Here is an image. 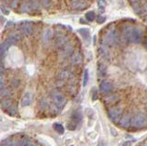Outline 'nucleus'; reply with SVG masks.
I'll return each instance as SVG.
<instances>
[{
    "label": "nucleus",
    "mask_w": 147,
    "mask_h": 146,
    "mask_svg": "<svg viewBox=\"0 0 147 146\" xmlns=\"http://www.w3.org/2000/svg\"><path fill=\"white\" fill-rule=\"evenodd\" d=\"M8 84H9V87L12 88L13 90H17L21 87L22 80L18 76H13L9 79Z\"/></svg>",
    "instance_id": "nucleus-11"
},
{
    "label": "nucleus",
    "mask_w": 147,
    "mask_h": 146,
    "mask_svg": "<svg viewBox=\"0 0 147 146\" xmlns=\"http://www.w3.org/2000/svg\"><path fill=\"white\" fill-rule=\"evenodd\" d=\"M144 47H145V49L147 50V40H146V42H144Z\"/></svg>",
    "instance_id": "nucleus-49"
},
{
    "label": "nucleus",
    "mask_w": 147,
    "mask_h": 146,
    "mask_svg": "<svg viewBox=\"0 0 147 146\" xmlns=\"http://www.w3.org/2000/svg\"><path fill=\"white\" fill-rule=\"evenodd\" d=\"M7 115L11 117H18V101H15L11 107H9L7 110H5Z\"/></svg>",
    "instance_id": "nucleus-22"
},
{
    "label": "nucleus",
    "mask_w": 147,
    "mask_h": 146,
    "mask_svg": "<svg viewBox=\"0 0 147 146\" xmlns=\"http://www.w3.org/2000/svg\"><path fill=\"white\" fill-rule=\"evenodd\" d=\"M67 91H68V93L70 95L75 96L76 94V89L75 85H69L67 86Z\"/></svg>",
    "instance_id": "nucleus-33"
},
{
    "label": "nucleus",
    "mask_w": 147,
    "mask_h": 146,
    "mask_svg": "<svg viewBox=\"0 0 147 146\" xmlns=\"http://www.w3.org/2000/svg\"><path fill=\"white\" fill-rule=\"evenodd\" d=\"M105 20H106V17L103 16H98L96 17V22H98V23H103Z\"/></svg>",
    "instance_id": "nucleus-42"
},
{
    "label": "nucleus",
    "mask_w": 147,
    "mask_h": 146,
    "mask_svg": "<svg viewBox=\"0 0 147 146\" xmlns=\"http://www.w3.org/2000/svg\"><path fill=\"white\" fill-rule=\"evenodd\" d=\"M82 118H83L82 113L80 111H78V110L74 111L73 114L71 115V121H73L74 123H76V125H78L79 123H81Z\"/></svg>",
    "instance_id": "nucleus-23"
},
{
    "label": "nucleus",
    "mask_w": 147,
    "mask_h": 146,
    "mask_svg": "<svg viewBox=\"0 0 147 146\" xmlns=\"http://www.w3.org/2000/svg\"><path fill=\"white\" fill-rule=\"evenodd\" d=\"M11 25H13L12 22H7V26H6V28H7L8 26H11Z\"/></svg>",
    "instance_id": "nucleus-48"
},
{
    "label": "nucleus",
    "mask_w": 147,
    "mask_h": 146,
    "mask_svg": "<svg viewBox=\"0 0 147 146\" xmlns=\"http://www.w3.org/2000/svg\"><path fill=\"white\" fill-rule=\"evenodd\" d=\"M31 103H32V94L30 91H27V92L24 93L21 98V104L23 107H29Z\"/></svg>",
    "instance_id": "nucleus-20"
},
{
    "label": "nucleus",
    "mask_w": 147,
    "mask_h": 146,
    "mask_svg": "<svg viewBox=\"0 0 147 146\" xmlns=\"http://www.w3.org/2000/svg\"><path fill=\"white\" fill-rule=\"evenodd\" d=\"M96 98H98V91L94 87L92 90V100H96Z\"/></svg>",
    "instance_id": "nucleus-39"
},
{
    "label": "nucleus",
    "mask_w": 147,
    "mask_h": 146,
    "mask_svg": "<svg viewBox=\"0 0 147 146\" xmlns=\"http://www.w3.org/2000/svg\"><path fill=\"white\" fill-rule=\"evenodd\" d=\"M7 86L6 85V81H0V91H1L3 88H5Z\"/></svg>",
    "instance_id": "nucleus-44"
},
{
    "label": "nucleus",
    "mask_w": 147,
    "mask_h": 146,
    "mask_svg": "<svg viewBox=\"0 0 147 146\" xmlns=\"http://www.w3.org/2000/svg\"><path fill=\"white\" fill-rule=\"evenodd\" d=\"M129 1L131 2V4L133 6V7H139L138 5H139V2L140 0H129Z\"/></svg>",
    "instance_id": "nucleus-41"
},
{
    "label": "nucleus",
    "mask_w": 147,
    "mask_h": 146,
    "mask_svg": "<svg viewBox=\"0 0 147 146\" xmlns=\"http://www.w3.org/2000/svg\"><path fill=\"white\" fill-rule=\"evenodd\" d=\"M76 126L77 125L76 124V123H74L73 121H69L67 123V129L69 131H75L76 129Z\"/></svg>",
    "instance_id": "nucleus-37"
},
{
    "label": "nucleus",
    "mask_w": 147,
    "mask_h": 146,
    "mask_svg": "<svg viewBox=\"0 0 147 146\" xmlns=\"http://www.w3.org/2000/svg\"><path fill=\"white\" fill-rule=\"evenodd\" d=\"M147 124V118L144 113H138L131 118V126L135 129H141Z\"/></svg>",
    "instance_id": "nucleus-4"
},
{
    "label": "nucleus",
    "mask_w": 147,
    "mask_h": 146,
    "mask_svg": "<svg viewBox=\"0 0 147 146\" xmlns=\"http://www.w3.org/2000/svg\"><path fill=\"white\" fill-rule=\"evenodd\" d=\"M50 98L52 100V103L58 108L59 111H61L65 107L67 103V99L65 96L63 95L59 89H52L50 91Z\"/></svg>",
    "instance_id": "nucleus-2"
},
{
    "label": "nucleus",
    "mask_w": 147,
    "mask_h": 146,
    "mask_svg": "<svg viewBox=\"0 0 147 146\" xmlns=\"http://www.w3.org/2000/svg\"><path fill=\"white\" fill-rule=\"evenodd\" d=\"M99 52L101 54V56H102L103 58L105 59H109L110 58V55H109V50L107 48V46L106 45H102L100 48H99Z\"/></svg>",
    "instance_id": "nucleus-25"
},
{
    "label": "nucleus",
    "mask_w": 147,
    "mask_h": 146,
    "mask_svg": "<svg viewBox=\"0 0 147 146\" xmlns=\"http://www.w3.org/2000/svg\"><path fill=\"white\" fill-rule=\"evenodd\" d=\"M53 38V32H52V30L51 29H47L45 31H44V33L42 35V42L43 43H49L50 42V40H52Z\"/></svg>",
    "instance_id": "nucleus-24"
},
{
    "label": "nucleus",
    "mask_w": 147,
    "mask_h": 146,
    "mask_svg": "<svg viewBox=\"0 0 147 146\" xmlns=\"http://www.w3.org/2000/svg\"><path fill=\"white\" fill-rule=\"evenodd\" d=\"M141 146H147V143H144V144H142V145H141Z\"/></svg>",
    "instance_id": "nucleus-50"
},
{
    "label": "nucleus",
    "mask_w": 147,
    "mask_h": 146,
    "mask_svg": "<svg viewBox=\"0 0 147 146\" xmlns=\"http://www.w3.org/2000/svg\"><path fill=\"white\" fill-rule=\"evenodd\" d=\"M99 89H100V92L104 94V95H108L110 94L112 92L113 90V85L111 82H109L108 80H105L102 81L99 85Z\"/></svg>",
    "instance_id": "nucleus-8"
},
{
    "label": "nucleus",
    "mask_w": 147,
    "mask_h": 146,
    "mask_svg": "<svg viewBox=\"0 0 147 146\" xmlns=\"http://www.w3.org/2000/svg\"><path fill=\"white\" fill-rule=\"evenodd\" d=\"M123 37L128 42L140 43L142 39V32L138 27L127 25L123 29Z\"/></svg>",
    "instance_id": "nucleus-1"
},
{
    "label": "nucleus",
    "mask_w": 147,
    "mask_h": 146,
    "mask_svg": "<svg viewBox=\"0 0 147 146\" xmlns=\"http://www.w3.org/2000/svg\"><path fill=\"white\" fill-rule=\"evenodd\" d=\"M131 117L128 114H125V115H122L121 118L119 120V121L118 122L119 127L123 128V129H128L129 127L131 126Z\"/></svg>",
    "instance_id": "nucleus-12"
},
{
    "label": "nucleus",
    "mask_w": 147,
    "mask_h": 146,
    "mask_svg": "<svg viewBox=\"0 0 147 146\" xmlns=\"http://www.w3.org/2000/svg\"><path fill=\"white\" fill-rule=\"evenodd\" d=\"M54 86L56 88H63L65 86V82L62 80H56L54 82Z\"/></svg>",
    "instance_id": "nucleus-31"
},
{
    "label": "nucleus",
    "mask_w": 147,
    "mask_h": 146,
    "mask_svg": "<svg viewBox=\"0 0 147 146\" xmlns=\"http://www.w3.org/2000/svg\"><path fill=\"white\" fill-rule=\"evenodd\" d=\"M78 33H79L83 38L85 40H89V37H90V33H89V30L87 29H80L78 30Z\"/></svg>",
    "instance_id": "nucleus-28"
},
{
    "label": "nucleus",
    "mask_w": 147,
    "mask_h": 146,
    "mask_svg": "<svg viewBox=\"0 0 147 146\" xmlns=\"http://www.w3.org/2000/svg\"><path fill=\"white\" fill-rule=\"evenodd\" d=\"M15 102V100L13 98H0V108H2L3 110H7V109L11 107Z\"/></svg>",
    "instance_id": "nucleus-18"
},
{
    "label": "nucleus",
    "mask_w": 147,
    "mask_h": 146,
    "mask_svg": "<svg viewBox=\"0 0 147 146\" xmlns=\"http://www.w3.org/2000/svg\"><path fill=\"white\" fill-rule=\"evenodd\" d=\"M7 146H16L15 143H14L13 141L9 140V141H7Z\"/></svg>",
    "instance_id": "nucleus-45"
},
{
    "label": "nucleus",
    "mask_w": 147,
    "mask_h": 146,
    "mask_svg": "<svg viewBox=\"0 0 147 146\" xmlns=\"http://www.w3.org/2000/svg\"><path fill=\"white\" fill-rule=\"evenodd\" d=\"M68 42H69V39L65 35L63 36V37H59V38L54 39V45H55V47L59 50H62Z\"/></svg>",
    "instance_id": "nucleus-13"
},
{
    "label": "nucleus",
    "mask_w": 147,
    "mask_h": 146,
    "mask_svg": "<svg viewBox=\"0 0 147 146\" xmlns=\"http://www.w3.org/2000/svg\"><path fill=\"white\" fill-rule=\"evenodd\" d=\"M0 8H1V11L3 14L5 15H8L9 14V10H7L6 7H5V6H0Z\"/></svg>",
    "instance_id": "nucleus-43"
},
{
    "label": "nucleus",
    "mask_w": 147,
    "mask_h": 146,
    "mask_svg": "<svg viewBox=\"0 0 147 146\" xmlns=\"http://www.w3.org/2000/svg\"><path fill=\"white\" fill-rule=\"evenodd\" d=\"M17 1H18V0H17Z\"/></svg>",
    "instance_id": "nucleus-52"
},
{
    "label": "nucleus",
    "mask_w": 147,
    "mask_h": 146,
    "mask_svg": "<svg viewBox=\"0 0 147 146\" xmlns=\"http://www.w3.org/2000/svg\"><path fill=\"white\" fill-rule=\"evenodd\" d=\"M40 5L44 8H49L52 5V0H40Z\"/></svg>",
    "instance_id": "nucleus-32"
},
{
    "label": "nucleus",
    "mask_w": 147,
    "mask_h": 146,
    "mask_svg": "<svg viewBox=\"0 0 147 146\" xmlns=\"http://www.w3.org/2000/svg\"><path fill=\"white\" fill-rule=\"evenodd\" d=\"M69 61H70L71 65H80L83 63V55L82 53L79 52H75L72 55L69 57Z\"/></svg>",
    "instance_id": "nucleus-10"
},
{
    "label": "nucleus",
    "mask_w": 147,
    "mask_h": 146,
    "mask_svg": "<svg viewBox=\"0 0 147 146\" xmlns=\"http://www.w3.org/2000/svg\"><path fill=\"white\" fill-rule=\"evenodd\" d=\"M106 72H107V67L102 63H98V73L100 76H103L106 75Z\"/></svg>",
    "instance_id": "nucleus-27"
},
{
    "label": "nucleus",
    "mask_w": 147,
    "mask_h": 146,
    "mask_svg": "<svg viewBox=\"0 0 147 146\" xmlns=\"http://www.w3.org/2000/svg\"><path fill=\"white\" fill-rule=\"evenodd\" d=\"M22 37L23 36L18 31H12V32H9L7 34V37L6 40H7L11 43V45H17L22 40Z\"/></svg>",
    "instance_id": "nucleus-7"
},
{
    "label": "nucleus",
    "mask_w": 147,
    "mask_h": 146,
    "mask_svg": "<svg viewBox=\"0 0 147 146\" xmlns=\"http://www.w3.org/2000/svg\"><path fill=\"white\" fill-rule=\"evenodd\" d=\"M7 72V68L5 66L4 63H0V73H2V74H6Z\"/></svg>",
    "instance_id": "nucleus-40"
},
{
    "label": "nucleus",
    "mask_w": 147,
    "mask_h": 146,
    "mask_svg": "<svg viewBox=\"0 0 147 146\" xmlns=\"http://www.w3.org/2000/svg\"><path fill=\"white\" fill-rule=\"evenodd\" d=\"M20 31L22 36L30 37L34 33V28L30 24H24L20 27Z\"/></svg>",
    "instance_id": "nucleus-9"
},
{
    "label": "nucleus",
    "mask_w": 147,
    "mask_h": 146,
    "mask_svg": "<svg viewBox=\"0 0 147 146\" xmlns=\"http://www.w3.org/2000/svg\"><path fill=\"white\" fill-rule=\"evenodd\" d=\"M53 129L55 131H57L58 133L60 134H63L64 133V128L62 124H60V123H54L53 124Z\"/></svg>",
    "instance_id": "nucleus-29"
},
{
    "label": "nucleus",
    "mask_w": 147,
    "mask_h": 146,
    "mask_svg": "<svg viewBox=\"0 0 147 146\" xmlns=\"http://www.w3.org/2000/svg\"><path fill=\"white\" fill-rule=\"evenodd\" d=\"M89 78V75H88V70L86 69L84 72V79H83V85L86 86L87 85V82H88Z\"/></svg>",
    "instance_id": "nucleus-35"
},
{
    "label": "nucleus",
    "mask_w": 147,
    "mask_h": 146,
    "mask_svg": "<svg viewBox=\"0 0 147 146\" xmlns=\"http://www.w3.org/2000/svg\"><path fill=\"white\" fill-rule=\"evenodd\" d=\"M0 81H6V75L0 73Z\"/></svg>",
    "instance_id": "nucleus-46"
},
{
    "label": "nucleus",
    "mask_w": 147,
    "mask_h": 146,
    "mask_svg": "<svg viewBox=\"0 0 147 146\" xmlns=\"http://www.w3.org/2000/svg\"><path fill=\"white\" fill-rule=\"evenodd\" d=\"M0 146H7V141H1V143H0Z\"/></svg>",
    "instance_id": "nucleus-47"
},
{
    "label": "nucleus",
    "mask_w": 147,
    "mask_h": 146,
    "mask_svg": "<svg viewBox=\"0 0 147 146\" xmlns=\"http://www.w3.org/2000/svg\"><path fill=\"white\" fill-rule=\"evenodd\" d=\"M10 46H12V45L7 40H5L4 42H0V57L3 59L6 57L8 52V49Z\"/></svg>",
    "instance_id": "nucleus-14"
},
{
    "label": "nucleus",
    "mask_w": 147,
    "mask_h": 146,
    "mask_svg": "<svg viewBox=\"0 0 147 146\" xmlns=\"http://www.w3.org/2000/svg\"><path fill=\"white\" fill-rule=\"evenodd\" d=\"M74 75L73 73L68 70V69H63V70H61L58 74L56 75V79L57 80H62V81H65L67 79H69L70 77Z\"/></svg>",
    "instance_id": "nucleus-16"
},
{
    "label": "nucleus",
    "mask_w": 147,
    "mask_h": 146,
    "mask_svg": "<svg viewBox=\"0 0 147 146\" xmlns=\"http://www.w3.org/2000/svg\"><path fill=\"white\" fill-rule=\"evenodd\" d=\"M101 146H105V145H104V144L102 143V144H101Z\"/></svg>",
    "instance_id": "nucleus-51"
},
{
    "label": "nucleus",
    "mask_w": 147,
    "mask_h": 146,
    "mask_svg": "<svg viewBox=\"0 0 147 146\" xmlns=\"http://www.w3.org/2000/svg\"><path fill=\"white\" fill-rule=\"evenodd\" d=\"M122 113H123L122 108L119 107V106L111 107L108 111L110 120L114 123H118L119 121V120H121V117H122Z\"/></svg>",
    "instance_id": "nucleus-5"
},
{
    "label": "nucleus",
    "mask_w": 147,
    "mask_h": 146,
    "mask_svg": "<svg viewBox=\"0 0 147 146\" xmlns=\"http://www.w3.org/2000/svg\"><path fill=\"white\" fill-rule=\"evenodd\" d=\"M15 90H13L10 87H5L0 91V98H13Z\"/></svg>",
    "instance_id": "nucleus-21"
},
{
    "label": "nucleus",
    "mask_w": 147,
    "mask_h": 146,
    "mask_svg": "<svg viewBox=\"0 0 147 146\" xmlns=\"http://www.w3.org/2000/svg\"><path fill=\"white\" fill-rule=\"evenodd\" d=\"M105 7H106V2L105 0H99L98 1V8L100 12L105 11Z\"/></svg>",
    "instance_id": "nucleus-36"
},
{
    "label": "nucleus",
    "mask_w": 147,
    "mask_h": 146,
    "mask_svg": "<svg viewBox=\"0 0 147 146\" xmlns=\"http://www.w3.org/2000/svg\"><path fill=\"white\" fill-rule=\"evenodd\" d=\"M131 145H132V141H124L119 144V146H131Z\"/></svg>",
    "instance_id": "nucleus-38"
},
{
    "label": "nucleus",
    "mask_w": 147,
    "mask_h": 146,
    "mask_svg": "<svg viewBox=\"0 0 147 146\" xmlns=\"http://www.w3.org/2000/svg\"><path fill=\"white\" fill-rule=\"evenodd\" d=\"M119 42V38L118 32L116 30H109L106 35L103 38V43L104 45H110V46H114V45H117Z\"/></svg>",
    "instance_id": "nucleus-3"
},
{
    "label": "nucleus",
    "mask_w": 147,
    "mask_h": 146,
    "mask_svg": "<svg viewBox=\"0 0 147 146\" xmlns=\"http://www.w3.org/2000/svg\"><path fill=\"white\" fill-rule=\"evenodd\" d=\"M74 52H75V45L73 42H69L62 50H60V56L62 58H67L70 57Z\"/></svg>",
    "instance_id": "nucleus-6"
},
{
    "label": "nucleus",
    "mask_w": 147,
    "mask_h": 146,
    "mask_svg": "<svg viewBox=\"0 0 147 146\" xmlns=\"http://www.w3.org/2000/svg\"><path fill=\"white\" fill-rule=\"evenodd\" d=\"M20 12H22V13H30V12H32L31 2H27L25 4H23L21 8H20Z\"/></svg>",
    "instance_id": "nucleus-26"
},
{
    "label": "nucleus",
    "mask_w": 147,
    "mask_h": 146,
    "mask_svg": "<svg viewBox=\"0 0 147 146\" xmlns=\"http://www.w3.org/2000/svg\"><path fill=\"white\" fill-rule=\"evenodd\" d=\"M71 7L76 10H84L87 7V4L83 0H71Z\"/></svg>",
    "instance_id": "nucleus-15"
},
{
    "label": "nucleus",
    "mask_w": 147,
    "mask_h": 146,
    "mask_svg": "<svg viewBox=\"0 0 147 146\" xmlns=\"http://www.w3.org/2000/svg\"><path fill=\"white\" fill-rule=\"evenodd\" d=\"M95 17H96V16L93 11H89L86 14V19L88 21H93L95 20Z\"/></svg>",
    "instance_id": "nucleus-34"
},
{
    "label": "nucleus",
    "mask_w": 147,
    "mask_h": 146,
    "mask_svg": "<svg viewBox=\"0 0 147 146\" xmlns=\"http://www.w3.org/2000/svg\"><path fill=\"white\" fill-rule=\"evenodd\" d=\"M30 141L29 140V138H27L26 136H23V138L18 141V146H30Z\"/></svg>",
    "instance_id": "nucleus-30"
},
{
    "label": "nucleus",
    "mask_w": 147,
    "mask_h": 146,
    "mask_svg": "<svg viewBox=\"0 0 147 146\" xmlns=\"http://www.w3.org/2000/svg\"><path fill=\"white\" fill-rule=\"evenodd\" d=\"M50 104L51 103L48 101L47 99H46V98H41L39 99V101H38V108L40 109V111L46 112V111H48Z\"/></svg>",
    "instance_id": "nucleus-19"
},
{
    "label": "nucleus",
    "mask_w": 147,
    "mask_h": 146,
    "mask_svg": "<svg viewBox=\"0 0 147 146\" xmlns=\"http://www.w3.org/2000/svg\"><path fill=\"white\" fill-rule=\"evenodd\" d=\"M119 96L118 94H108L106 97H104L103 100L106 104H116L117 102L119 101Z\"/></svg>",
    "instance_id": "nucleus-17"
}]
</instances>
